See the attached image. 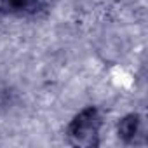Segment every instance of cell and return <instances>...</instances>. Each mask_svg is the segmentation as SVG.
I'll list each match as a JSON object with an SVG mask.
<instances>
[{"instance_id": "1", "label": "cell", "mask_w": 148, "mask_h": 148, "mask_svg": "<svg viewBox=\"0 0 148 148\" xmlns=\"http://www.w3.org/2000/svg\"><path fill=\"white\" fill-rule=\"evenodd\" d=\"M101 117L96 108L82 110L68 125V138L75 146H96L99 139Z\"/></svg>"}, {"instance_id": "2", "label": "cell", "mask_w": 148, "mask_h": 148, "mask_svg": "<svg viewBox=\"0 0 148 148\" xmlns=\"http://www.w3.org/2000/svg\"><path fill=\"white\" fill-rule=\"evenodd\" d=\"M141 132V120L138 115H127L119 125V136L125 141H134Z\"/></svg>"}, {"instance_id": "3", "label": "cell", "mask_w": 148, "mask_h": 148, "mask_svg": "<svg viewBox=\"0 0 148 148\" xmlns=\"http://www.w3.org/2000/svg\"><path fill=\"white\" fill-rule=\"evenodd\" d=\"M4 4H5V7H9V11L23 12L35 5V0H4Z\"/></svg>"}]
</instances>
